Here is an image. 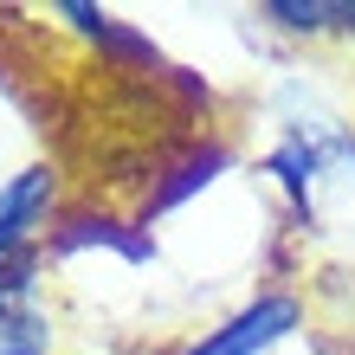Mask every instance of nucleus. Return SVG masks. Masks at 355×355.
Segmentation results:
<instances>
[{"label": "nucleus", "mask_w": 355, "mask_h": 355, "mask_svg": "<svg viewBox=\"0 0 355 355\" xmlns=\"http://www.w3.org/2000/svg\"><path fill=\"white\" fill-rule=\"evenodd\" d=\"M304 329H310L304 291L265 284V291H252L239 310H226L214 329H200L194 343H181L175 355H271V349H284L291 336H304Z\"/></svg>", "instance_id": "nucleus-1"}, {"label": "nucleus", "mask_w": 355, "mask_h": 355, "mask_svg": "<svg viewBox=\"0 0 355 355\" xmlns=\"http://www.w3.org/2000/svg\"><path fill=\"white\" fill-rule=\"evenodd\" d=\"M343 46L355 52V0H343Z\"/></svg>", "instance_id": "nucleus-5"}, {"label": "nucleus", "mask_w": 355, "mask_h": 355, "mask_svg": "<svg viewBox=\"0 0 355 355\" xmlns=\"http://www.w3.org/2000/svg\"><path fill=\"white\" fill-rule=\"evenodd\" d=\"M0 355H33V349H0Z\"/></svg>", "instance_id": "nucleus-6"}, {"label": "nucleus", "mask_w": 355, "mask_h": 355, "mask_svg": "<svg viewBox=\"0 0 355 355\" xmlns=\"http://www.w3.org/2000/svg\"><path fill=\"white\" fill-rule=\"evenodd\" d=\"M252 26L291 46H323V39H343V0H265L252 7Z\"/></svg>", "instance_id": "nucleus-4"}, {"label": "nucleus", "mask_w": 355, "mask_h": 355, "mask_svg": "<svg viewBox=\"0 0 355 355\" xmlns=\"http://www.w3.org/2000/svg\"><path fill=\"white\" fill-rule=\"evenodd\" d=\"M233 168H239V149H233V142H187V149H175L168 162H155V168H149V194H142L136 220L155 226L162 214H175L181 200H194V194H207V187H220Z\"/></svg>", "instance_id": "nucleus-3"}, {"label": "nucleus", "mask_w": 355, "mask_h": 355, "mask_svg": "<svg viewBox=\"0 0 355 355\" xmlns=\"http://www.w3.org/2000/svg\"><path fill=\"white\" fill-rule=\"evenodd\" d=\"M58 220H65V181L52 162H26L19 175H7L0 181V265L46 252Z\"/></svg>", "instance_id": "nucleus-2"}]
</instances>
